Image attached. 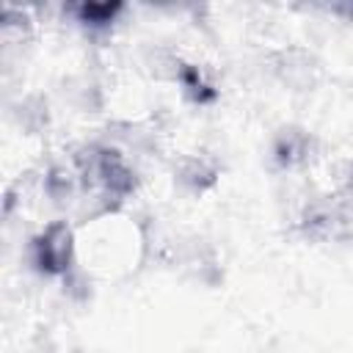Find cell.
I'll return each instance as SVG.
<instances>
[{"instance_id": "obj_1", "label": "cell", "mask_w": 353, "mask_h": 353, "mask_svg": "<svg viewBox=\"0 0 353 353\" xmlns=\"http://www.w3.org/2000/svg\"><path fill=\"white\" fill-rule=\"evenodd\" d=\"M74 171L85 190H97L108 201H121L135 190V171L127 157L108 146L91 143L74 154Z\"/></svg>"}, {"instance_id": "obj_2", "label": "cell", "mask_w": 353, "mask_h": 353, "mask_svg": "<svg viewBox=\"0 0 353 353\" xmlns=\"http://www.w3.org/2000/svg\"><path fill=\"white\" fill-rule=\"evenodd\" d=\"M77 254L74 232L66 221L47 223L30 243V262L44 276H69Z\"/></svg>"}, {"instance_id": "obj_3", "label": "cell", "mask_w": 353, "mask_h": 353, "mask_svg": "<svg viewBox=\"0 0 353 353\" xmlns=\"http://www.w3.org/2000/svg\"><path fill=\"white\" fill-rule=\"evenodd\" d=\"M309 149H312V138L306 130H298V127H284L273 138V160L279 168H292L303 163Z\"/></svg>"}, {"instance_id": "obj_4", "label": "cell", "mask_w": 353, "mask_h": 353, "mask_svg": "<svg viewBox=\"0 0 353 353\" xmlns=\"http://www.w3.org/2000/svg\"><path fill=\"white\" fill-rule=\"evenodd\" d=\"M119 11H121V3H80V6L72 8L74 19L80 25L91 28V30H99V28L113 25L116 17H119Z\"/></svg>"}, {"instance_id": "obj_5", "label": "cell", "mask_w": 353, "mask_h": 353, "mask_svg": "<svg viewBox=\"0 0 353 353\" xmlns=\"http://www.w3.org/2000/svg\"><path fill=\"white\" fill-rule=\"evenodd\" d=\"M176 80H179V85L185 88V94H188L193 102L207 105V102L215 99V88H212V83H207V77L201 74L199 66H193V63H179V69H176Z\"/></svg>"}, {"instance_id": "obj_6", "label": "cell", "mask_w": 353, "mask_h": 353, "mask_svg": "<svg viewBox=\"0 0 353 353\" xmlns=\"http://www.w3.org/2000/svg\"><path fill=\"white\" fill-rule=\"evenodd\" d=\"M215 176H218L215 165L207 163V160H199V157L185 160L182 168H179V182H185L190 190H204L207 185L215 182Z\"/></svg>"}]
</instances>
